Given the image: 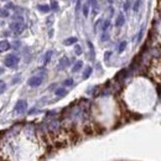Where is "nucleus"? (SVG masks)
Here are the masks:
<instances>
[{"mask_svg":"<svg viewBox=\"0 0 161 161\" xmlns=\"http://www.w3.org/2000/svg\"><path fill=\"white\" fill-rule=\"evenodd\" d=\"M76 42H77V37H70V38H67V40H65V45L70 46V45H73V43H76Z\"/></svg>","mask_w":161,"mask_h":161,"instance_id":"obj_12","label":"nucleus"},{"mask_svg":"<svg viewBox=\"0 0 161 161\" xmlns=\"http://www.w3.org/2000/svg\"><path fill=\"white\" fill-rule=\"evenodd\" d=\"M129 6H130V3H129V1H126L125 5H124V10H125V11H126L128 9H129Z\"/></svg>","mask_w":161,"mask_h":161,"instance_id":"obj_25","label":"nucleus"},{"mask_svg":"<svg viewBox=\"0 0 161 161\" xmlns=\"http://www.w3.org/2000/svg\"><path fill=\"white\" fill-rule=\"evenodd\" d=\"M10 42L6 41V40H3V41H0V52H5V51H8V50H10Z\"/></svg>","mask_w":161,"mask_h":161,"instance_id":"obj_5","label":"nucleus"},{"mask_svg":"<svg viewBox=\"0 0 161 161\" xmlns=\"http://www.w3.org/2000/svg\"><path fill=\"white\" fill-rule=\"evenodd\" d=\"M88 46H89V50H91V58L94 60V48H93V43L91 41H88Z\"/></svg>","mask_w":161,"mask_h":161,"instance_id":"obj_17","label":"nucleus"},{"mask_svg":"<svg viewBox=\"0 0 161 161\" xmlns=\"http://www.w3.org/2000/svg\"><path fill=\"white\" fill-rule=\"evenodd\" d=\"M68 65V58H66V57H63V58H61V61H60V70H63L66 66Z\"/></svg>","mask_w":161,"mask_h":161,"instance_id":"obj_9","label":"nucleus"},{"mask_svg":"<svg viewBox=\"0 0 161 161\" xmlns=\"http://www.w3.org/2000/svg\"><path fill=\"white\" fill-rule=\"evenodd\" d=\"M19 61H20V57L16 56V55H8V56L5 57V60H4V65L6 66V67H9V68H14V67L18 66Z\"/></svg>","mask_w":161,"mask_h":161,"instance_id":"obj_1","label":"nucleus"},{"mask_svg":"<svg viewBox=\"0 0 161 161\" xmlns=\"http://www.w3.org/2000/svg\"><path fill=\"white\" fill-rule=\"evenodd\" d=\"M125 47H126V42L125 41H123V42H120V45H119V48H118V52L119 53H121L125 50Z\"/></svg>","mask_w":161,"mask_h":161,"instance_id":"obj_16","label":"nucleus"},{"mask_svg":"<svg viewBox=\"0 0 161 161\" xmlns=\"http://www.w3.org/2000/svg\"><path fill=\"white\" fill-rule=\"evenodd\" d=\"M140 4H141V0H138V1L134 4V8H133L134 9V11H138L139 8H140Z\"/></svg>","mask_w":161,"mask_h":161,"instance_id":"obj_22","label":"nucleus"},{"mask_svg":"<svg viewBox=\"0 0 161 161\" xmlns=\"http://www.w3.org/2000/svg\"><path fill=\"white\" fill-rule=\"evenodd\" d=\"M13 8H15L13 4H8V5H6V9H13Z\"/></svg>","mask_w":161,"mask_h":161,"instance_id":"obj_27","label":"nucleus"},{"mask_svg":"<svg viewBox=\"0 0 161 161\" xmlns=\"http://www.w3.org/2000/svg\"><path fill=\"white\" fill-rule=\"evenodd\" d=\"M10 30L14 31L15 35H20L25 30V25L23 23H19V21H14V23L10 24Z\"/></svg>","mask_w":161,"mask_h":161,"instance_id":"obj_2","label":"nucleus"},{"mask_svg":"<svg viewBox=\"0 0 161 161\" xmlns=\"http://www.w3.org/2000/svg\"><path fill=\"white\" fill-rule=\"evenodd\" d=\"M125 74H126V70H121L120 72H118V73H116L115 79H116V81L123 79V78H125Z\"/></svg>","mask_w":161,"mask_h":161,"instance_id":"obj_8","label":"nucleus"},{"mask_svg":"<svg viewBox=\"0 0 161 161\" xmlns=\"http://www.w3.org/2000/svg\"><path fill=\"white\" fill-rule=\"evenodd\" d=\"M3 1H6V0H3Z\"/></svg>","mask_w":161,"mask_h":161,"instance_id":"obj_30","label":"nucleus"},{"mask_svg":"<svg viewBox=\"0 0 161 161\" xmlns=\"http://www.w3.org/2000/svg\"><path fill=\"white\" fill-rule=\"evenodd\" d=\"M37 9H38V11H41V13H48L50 10H51V8L48 6V5H43V4H41V5H37Z\"/></svg>","mask_w":161,"mask_h":161,"instance_id":"obj_7","label":"nucleus"},{"mask_svg":"<svg viewBox=\"0 0 161 161\" xmlns=\"http://www.w3.org/2000/svg\"><path fill=\"white\" fill-rule=\"evenodd\" d=\"M27 108V103L26 101H23V99H20V101H18V103H16L14 110L16 113H25V110Z\"/></svg>","mask_w":161,"mask_h":161,"instance_id":"obj_3","label":"nucleus"},{"mask_svg":"<svg viewBox=\"0 0 161 161\" xmlns=\"http://www.w3.org/2000/svg\"><path fill=\"white\" fill-rule=\"evenodd\" d=\"M124 21H125L124 15H123V14H119V16L116 18V21H115V26H116V27L123 26V25H124Z\"/></svg>","mask_w":161,"mask_h":161,"instance_id":"obj_6","label":"nucleus"},{"mask_svg":"<svg viewBox=\"0 0 161 161\" xmlns=\"http://www.w3.org/2000/svg\"><path fill=\"white\" fill-rule=\"evenodd\" d=\"M51 56H52V51H47L46 55H45V60H43V66H46V65L50 62V60H51Z\"/></svg>","mask_w":161,"mask_h":161,"instance_id":"obj_10","label":"nucleus"},{"mask_svg":"<svg viewBox=\"0 0 161 161\" xmlns=\"http://www.w3.org/2000/svg\"><path fill=\"white\" fill-rule=\"evenodd\" d=\"M109 24H110V21H109V20H105V21H104V24H103V26H102L103 31H107V29H108Z\"/></svg>","mask_w":161,"mask_h":161,"instance_id":"obj_21","label":"nucleus"},{"mask_svg":"<svg viewBox=\"0 0 161 161\" xmlns=\"http://www.w3.org/2000/svg\"><path fill=\"white\" fill-rule=\"evenodd\" d=\"M3 72H4V68H3V67H0V74H1Z\"/></svg>","mask_w":161,"mask_h":161,"instance_id":"obj_29","label":"nucleus"},{"mask_svg":"<svg viewBox=\"0 0 161 161\" xmlns=\"http://www.w3.org/2000/svg\"><path fill=\"white\" fill-rule=\"evenodd\" d=\"M67 94V91L65 89V88H58V89H56V96L58 97H63Z\"/></svg>","mask_w":161,"mask_h":161,"instance_id":"obj_14","label":"nucleus"},{"mask_svg":"<svg viewBox=\"0 0 161 161\" xmlns=\"http://www.w3.org/2000/svg\"><path fill=\"white\" fill-rule=\"evenodd\" d=\"M72 84H73V79L72 78H68L63 82V86H72Z\"/></svg>","mask_w":161,"mask_h":161,"instance_id":"obj_23","label":"nucleus"},{"mask_svg":"<svg viewBox=\"0 0 161 161\" xmlns=\"http://www.w3.org/2000/svg\"><path fill=\"white\" fill-rule=\"evenodd\" d=\"M92 71H93V68H92V67H87V68H86V71H84V73H83V79H87L88 77L91 76Z\"/></svg>","mask_w":161,"mask_h":161,"instance_id":"obj_13","label":"nucleus"},{"mask_svg":"<svg viewBox=\"0 0 161 161\" xmlns=\"http://www.w3.org/2000/svg\"><path fill=\"white\" fill-rule=\"evenodd\" d=\"M110 56H112V51L105 52V55H104V61H108V60L110 58Z\"/></svg>","mask_w":161,"mask_h":161,"instance_id":"obj_24","label":"nucleus"},{"mask_svg":"<svg viewBox=\"0 0 161 161\" xmlns=\"http://www.w3.org/2000/svg\"><path fill=\"white\" fill-rule=\"evenodd\" d=\"M74 52H76V55H78V56L82 53V48H81L79 45H76V46H74Z\"/></svg>","mask_w":161,"mask_h":161,"instance_id":"obj_20","label":"nucleus"},{"mask_svg":"<svg viewBox=\"0 0 161 161\" xmlns=\"http://www.w3.org/2000/svg\"><path fill=\"white\" fill-rule=\"evenodd\" d=\"M8 16H9L8 9H0V18H8Z\"/></svg>","mask_w":161,"mask_h":161,"instance_id":"obj_15","label":"nucleus"},{"mask_svg":"<svg viewBox=\"0 0 161 161\" xmlns=\"http://www.w3.org/2000/svg\"><path fill=\"white\" fill-rule=\"evenodd\" d=\"M35 112H36V109H35V108H32V109L30 110V112H29V114H32V113H35Z\"/></svg>","mask_w":161,"mask_h":161,"instance_id":"obj_28","label":"nucleus"},{"mask_svg":"<svg viewBox=\"0 0 161 161\" xmlns=\"http://www.w3.org/2000/svg\"><path fill=\"white\" fill-rule=\"evenodd\" d=\"M43 78L40 76H34V77H31V78L29 79V86L30 87H38V86H41V83H42Z\"/></svg>","mask_w":161,"mask_h":161,"instance_id":"obj_4","label":"nucleus"},{"mask_svg":"<svg viewBox=\"0 0 161 161\" xmlns=\"http://www.w3.org/2000/svg\"><path fill=\"white\" fill-rule=\"evenodd\" d=\"M81 0H78V1H77V6H76V10H77V11H78V10H79V8H81Z\"/></svg>","mask_w":161,"mask_h":161,"instance_id":"obj_26","label":"nucleus"},{"mask_svg":"<svg viewBox=\"0 0 161 161\" xmlns=\"http://www.w3.org/2000/svg\"><path fill=\"white\" fill-rule=\"evenodd\" d=\"M88 13H89V6H88V4H86L84 6H83V15H84V18L88 16Z\"/></svg>","mask_w":161,"mask_h":161,"instance_id":"obj_18","label":"nucleus"},{"mask_svg":"<svg viewBox=\"0 0 161 161\" xmlns=\"http://www.w3.org/2000/svg\"><path fill=\"white\" fill-rule=\"evenodd\" d=\"M82 65H83L82 61H78V62H77V63L74 65V67L72 68V72H73V73H76V72H78V71L82 68Z\"/></svg>","mask_w":161,"mask_h":161,"instance_id":"obj_11","label":"nucleus"},{"mask_svg":"<svg viewBox=\"0 0 161 161\" xmlns=\"http://www.w3.org/2000/svg\"><path fill=\"white\" fill-rule=\"evenodd\" d=\"M51 9H53V10H58V4H57V1H55V0H51Z\"/></svg>","mask_w":161,"mask_h":161,"instance_id":"obj_19","label":"nucleus"}]
</instances>
